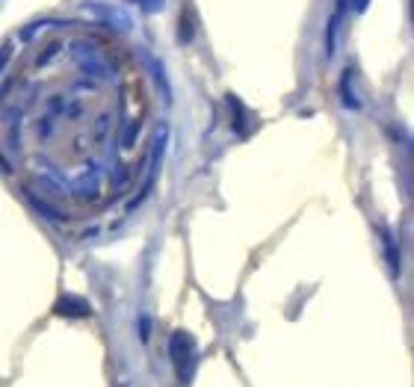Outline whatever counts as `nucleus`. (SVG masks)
<instances>
[{"instance_id": "nucleus-1", "label": "nucleus", "mask_w": 414, "mask_h": 387, "mask_svg": "<svg viewBox=\"0 0 414 387\" xmlns=\"http://www.w3.org/2000/svg\"><path fill=\"white\" fill-rule=\"evenodd\" d=\"M190 39H193V15L184 12V18H181V42H190Z\"/></svg>"}, {"instance_id": "nucleus-2", "label": "nucleus", "mask_w": 414, "mask_h": 387, "mask_svg": "<svg viewBox=\"0 0 414 387\" xmlns=\"http://www.w3.org/2000/svg\"><path fill=\"white\" fill-rule=\"evenodd\" d=\"M130 3H136V6H143L145 12H157L160 6H163V0H130Z\"/></svg>"}, {"instance_id": "nucleus-3", "label": "nucleus", "mask_w": 414, "mask_h": 387, "mask_svg": "<svg viewBox=\"0 0 414 387\" xmlns=\"http://www.w3.org/2000/svg\"><path fill=\"white\" fill-rule=\"evenodd\" d=\"M367 3H370V0H352V6H355V12H364V9H367Z\"/></svg>"}]
</instances>
